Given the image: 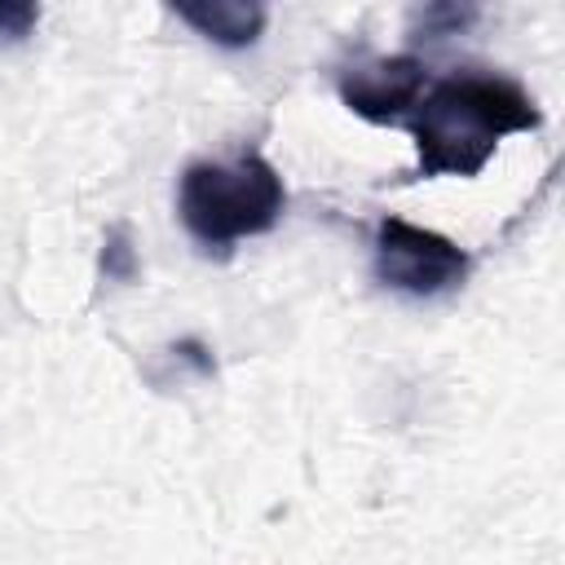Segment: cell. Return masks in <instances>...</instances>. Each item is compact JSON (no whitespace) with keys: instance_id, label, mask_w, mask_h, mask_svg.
I'll list each match as a JSON object with an SVG mask.
<instances>
[{"instance_id":"obj_1","label":"cell","mask_w":565,"mask_h":565,"mask_svg":"<svg viewBox=\"0 0 565 565\" xmlns=\"http://www.w3.org/2000/svg\"><path fill=\"white\" fill-rule=\"evenodd\" d=\"M406 128L415 177H477L503 137L543 128V110L499 71H455L424 88Z\"/></svg>"},{"instance_id":"obj_5","label":"cell","mask_w":565,"mask_h":565,"mask_svg":"<svg viewBox=\"0 0 565 565\" xmlns=\"http://www.w3.org/2000/svg\"><path fill=\"white\" fill-rule=\"evenodd\" d=\"M172 13L221 49L256 44L269 22L265 4H256V0H194V4H172Z\"/></svg>"},{"instance_id":"obj_6","label":"cell","mask_w":565,"mask_h":565,"mask_svg":"<svg viewBox=\"0 0 565 565\" xmlns=\"http://www.w3.org/2000/svg\"><path fill=\"white\" fill-rule=\"evenodd\" d=\"M102 278L106 282H132L137 278V247L124 225H110L102 238Z\"/></svg>"},{"instance_id":"obj_3","label":"cell","mask_w":565,"mask_h":565,"mask_svg":"<svg viewBox=\"0 0 565 565\" xmlns=\"http://www.w3.org/2000/svg\"><path fill=\"white\" fill-rule=\"evenodd\" d=\"M468 252L424 225L384 216L375 225V278L406 296H441L468 278Z\"/></svg>"},{"instance_id":"obj_7","label":"cell","mask_w":565,"mask_h":565,"mask_svg":"<svg viewBox=\"0 0 565 565\" xmlns=\"http://www.w3.org/2000/svg\"><path fill=\"white\" fill-rule=\"evenodd\" d=\"M477 18V4H424L415 13V31L424 35H455Z\"/></svg>"},{"instance_id":"obj_4","label":"cell","mask_w":565,"mask_h":565,"mask_svg":"<svg viewBox=\"0 0 565 565\" xmlns=\"http://www.w3.org/2000/svg\"><path fill=\"white\" fill-rule=\"evenodd\" d=\"M340 102L366 119V124H397L406 128V119L415 115L424 88H428V66L411 53H393V57H366L340 71L335 79Z\"/></svg>"},{"instance_id":"obj_2","label":"cell","mask_w":565,"mask_h":565,"mask_svg":"<svg viewBox=\"0 0 565 565\" xmlns=\"http://www.w3.org/2000/svg\"><path fill=\"white\" fill-rule=\"evenodd\" d=\"M287 185L278 168L247 150L238 159H194L177 185V216L203 252L225 256L234 243L278 225Z\"/></svg>"},{"instance_id":"obj_8","label":"cell","mask_w":565,"mask_h":565,"mask_svg":"<svg viewBox=\"0 0 565 565\" xmlns=\"http://www.w3.org/2000/svg\"><path fill=\"white\" fill-rule=\"evenodd\" d=\"M40 22L35 4H0V40H26Z\"/></svg>"}]
</instances>
